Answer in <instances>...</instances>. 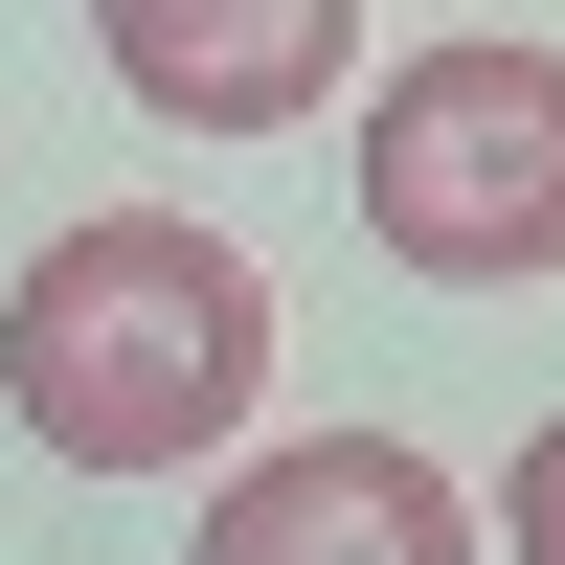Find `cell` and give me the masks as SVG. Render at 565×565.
I'll return each instance as SVG.
<instances>
[{
  "mask_svg": "<svg viewBox=\"0 0 565 565\" xmlns=\"http://www.w3.org/2000/svg\"><path fill=\"white\" fill-rule=\"evenodd\" d=\"M0 407L68 476H204L271 407V271L181 204H90L68 249H23L0 295Z\"/></svg>",
  "mask_w": 565,
  "mask_h": 565,
  "instance_id": "obj_1",
  "label": "cell"
},
{
  "mask_svg": "<svg viewBox=\"0 0 565 565\" xmlns=\"http://www.w3.org/2000/svg\"><path fill=\"white\" fill-rule=\"evenodd\" d=\"M181 565H476V498L407 430H295V452H249V476L204 498Z\"/></svg>",
  "mask_w": 565,
  "mask_h": 565,
  "instance_id": "obj_3",
  "label": "cell"
},
{
  "mask_svg": "<svg viewBox=\"0 0 565 565\" xmlns=\"http://www.w3.org/2000/svg\"><path fill=\"white\" fill-rule=\"evenodd\" d=\"M362 226H385L430 295H521L565 271V45L452 23L362 90Z\"/></svg>",
  "mask_w": 565,
  "mask_h": 565,
  "instance_id": "obj_2",
  "label": "cell"
},
{
  "mask_svg": "<svg viewBox=\"0 0 565 565\" xmlns=\"http://www.w3.org/2000/svg\"><path fill=\"white\" fill-rule=\"evenodd\" d=\"M90 68H114L136 114H181V136H295L317 90L362 68V0H114Z\"/></svg>",
  "mask_w": 565,
  "mask_h": 565,
  "instance_id": "obj_4",
  "label": "cell"
},
{
  "mask_svg": "<svg viewBox=\"0 0 565 565\" xmlns=\"http://www.w3.org/2000/svg\"><path fill=\"white\" fill-rule=\"evenodd\" d=\"M498 543H521V565H565V407L521 430V476H498Z\"/></svg>",
  "mask_w": 565,
  "mask_h": 565,
  "instance_id": "obj_5",
  "label": "cell"
}]
</instances>
